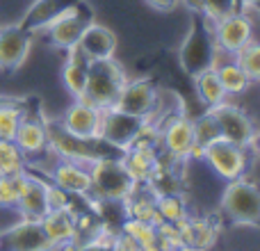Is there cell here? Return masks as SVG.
<instances>
[{
  "label": "cell",
  "mask_w": 260,
  "mask_h": 251,
  "mask_svg": "<svg viewBox=\"0 0 260 251\" xmlns=\"http://www.w3.org/2000/svg\"><path fill=\"white\" fill-rule=\"evenodd\" d=\"M91 174V199L96 201L123 203L137 187V180L130 176L121 158L101 155L89 162Z\"/></svg>",
  "instance_id": "1"
},
{
  "label": "cell",
  "mask_w": 260,
  "mask_h": 251,
  "mask_svg": "<svg viewBox=\"0 0 260 251\" xmlns=\"http://www.w3.org/2000/svg\"><path fill=\"white\" fill-rule=\"evenodd\" d=\"M126 82V69L114 57L96 59L87 64V89L82 99L99 110H110L114 108Z\"/></svg>",
  "instance_id": "2"
},
{
  "label": "cell",
  "mask_w": 260,
  "mask_h": 251,
  "mask_svg": "<svg viewBox=\"0 0 260 251\" xmlns=\"http://www.w3.org/2000/svg\"><path fill=\"white\" fill-rule=\"evenodd\" d=\"M199 21L192 25L187 37L183 39L180 46V67L187 76H197V73L212 69L219 62V50H217L215 37H212V23H208L203 16H197Z\"/></svg>",
  "instance_id": "3"
},
{
  "label": "cell",
  "mask_w": 260,
  "mask_h": 251,
  "mask_svg": "<svg viewBox=\"0 0 260 251\" xmlns=\"http://www.w3.org/2000/svg\"><path fill=\"white\" fill-rule=\"evenodd\" d=\"M221 212L235 226H260V187L244 176L229 180L221 194Z\"/></svg>",
  "instance_id": "4"
},
{
  "label": "cell",
  "mask_w": 260,
  "mask_h": 251,
  "mask_svg": "<svg viewBox=\"0 0 260 251\" xmlns=\"http://www.w3.org/2000/svg\"><path fill=\"white\" fill-rule=\"evenodd\" d=\"M155 133L157 130L153 128L146 119L121 112V110H117V108H110V110H103V117H101L99 139L103 144H108L110 148L126 151L139 137H144V135H155Z\"/></svg>",
  "instance_id": "5"
},
{
  "label": "cell",
  "mask_w": 260,
  "mask_h": 251,
  "mask_svg": "<svg viewBox=\"0 0 260 251\" xmlns=\"http://www.w3.org/2000/svg\"><path fill=\"white\" fill-rule=\"evenodd\" d=\"M212 37L219 53L226 55H238L247 44L253 41V21L247 12L238 9V12L229 14V16L219 18L212 23Z\"/></svg>",
  "instance_id": "6"
},
{
  "label": "cell",
  "mask_w": 260,
  "mask_h": 251,
  "mask_svg": "<svg viewBox=\"0 0 260 251\" xmlns=\"http://www.w3.org/2000/svg\"><path fill=\"white\" fill-rule=\"evenodd\" d=\"M91 21H94L91 7L85 3V0H78L76 5H71V7L46 30V35H48L50 44H53L55 48L67 53L69 48H73V46L78 44L80 35L85 32V27L89 25Z\"/></svg>",
  "instance_id": "7"
},
{
  "label": "cell",
  "mask_w": 260,
  "mask_h": 251,
  "mask_svg": "<svg viewBox=\"0 0 260 251\" xmlns=\"http://www.w3.org/2000/svg\"><path fill=\"white\" fill-rule=\"evenodd\" d=\"M157 142L162 153L176 160H189L194 148V119H189L185 112L165 119L157 128Z\"/></svg>",
  "instance_id": "8"
},
{
  "label": "cell",
  "mask_w": 260,
  "mask_h": 251,
  "mask_svg": "<svg viewBox=\"0 0 260 251\" xmlns=\"http://www.w3.org/2000/svg\"><path fill=\"white\" fill-rule=\"evenodd\" d=\"M203 162L219 176L221 180H235L242 178L247 174L249 167V158H247V148L238 146V144H231L226 139L210 144V146L203 151Z\"/></svg>",
  "instance_id": "9"
},
{
  "label": "cell",
  "mask_w": 260,
  "mask_h": 251,
  "mask_svg": "<svg viewBox=\"0 0 260 251\" xmlns=\"http://www.w3.org/2000/svg\"><path fill=\"white\" fill-rule=\"evenodd\" d=\"M0 251H53L41 219L18 217L12 226L0 231Z\"/></svg>",
  "instance_id": "10"
},
{
  "label": "cell",
  "mask_w": 260,
  "mask_h": 251,
  "mask_svg": "<svg viewBox=\"0 0 260 251\" xmlns=\"http://www.w3.org/2000/svg\"><path fill=\"white\" fill-rule=\"evenodd\" d=\"M210 112L215 114V119H217L221 139H226V142H231V144H238V146H242V148L253 146L256 135H258L256 125H253L251 117H249L242 108H238V105L226 101V103L212 108Z\"/></svg>",
  "instance_id": "11"
},
{
  "label": "cell",
  "mask_w": 260,
  "mask_h": 251,
  "mask_svg": "<svg viewBox=\"0 0 260 251\" xmlns=\"http://www.w3.org/2000/svg\"><path fill=\"white\" fill-rule=\"evenodd\" d=\"M35 35L18 23L0 25V71L14 73L27 62Z\"/></svg>",
  "instance_id": "12"
},
{
  "label": "cell",
  "mask_w": 260,
  "mask_h": 251,
  "mask_svg": "<svg viewBox=\"0 0 260 251\" xmlns=\"http://www.w3.org/2000/svg\"><path fill=\"white\" fill-rule=\"evenodd\" d=\"M155 137H157V133L144 135V137H139L130 148H126L121 155L126 169L130 171V176H133L137 183H151L153 176L160 169L162 153H157V148H155Z\"/></svg>",
  "instance_id": "13"
},
{
  "label": "cell",
  "mask_w": 260,
  "mask_h": 251,
  "mask_svg": "<svg viewBox=\"0 0 260 251\" xmlns=\"http://www.w3.org/2000/svg\"><path fill=\"white\" fill-rule=\"evenodd\" d=\"M48 180L69 192L71 197L89 199L91 197V174H89V162L80 160H69V158H59L48 171Z\"/></svg>",
  "instance_id": "14"
},
{
  "label": "cell",
  "mask_w": 260,
  "mask_h": 251,
  "mask_svg": "<svg viewBox=\"0 0 260 251\" xmlns=\"http://www.w3.org/2000/svg\"><path fill=\"white\" fill-rule=\"evenodd\" d=\"M101 117H103V110L94 108L85 99H76L67 108L64 117L59 119V125L71 137L82 139V142H94L101 133Z\"/></svg>",
  "instance_id": "15"
},
{
  "label": "cell",
  "mask_w": 260,
  "mask_h": 251,
  "mask_svg": "<svg viewBox=\"0 0 260 251\" xmlns=\"http://www.w3.org/2000/svg\"><path fill=\"white\" fill-rule=\"evenodd\" d=\"M157 94H160L157 87L153 85L151 80H146V78L128 80L126 85H123V89H121V94H119L114 108L121 110V112L135 114V117L148 119L153 114V110H155Z\"/></svg>",
  "instance_id": "16"
},
{
  "label": "cell",
  "mask_w": 260,
  "mask_h": 251,
  "mask_svg": "<svg viewBox=\"0 0 260 251\" xmlns=\"http://www.w3.org/2000/svg\"><path fill=\"white\" fill-rule=\"evenodd\" d=\"M46 183L48 178L39 176L37 171L27 169L23 174V183L18 190V201H16V212L23 219H41L48 212V199H46Z\"/></svg>",
  "instance_id": "17"
},
{
  "label": "cell",
  "mask_w": 260,
  "mask_h": 251,
  "mask_svg": "<svg viewBox=\"0 0 260 251\" xmlns=\"http://www.w3.org/2000/svg\"><path fill=\"white\" fill-rule=\"evenodd\" d=\"M14 142L21 148V153L27 158V169L30 165H35L37 160L46 155V151L50 148L48 142V125H46L44 119L39 117H30L25 114V119L18 125L16 135H14Z\"/></svg>",
  "instance_id": "18"
},
{
  "label": "cell",
  "mask_w": 260,
  "mask_h": 251,
  "mask_svg": "<svg viewBox=\"0 0 260 251\" xmlns=\"http://www.w3.org/2000/svg\"><path fill=\"white\" fill-rule=\"evenodd\" d=\"M78 50L85 55L87 62H96V59H110L117 53V35L110 30L108 25L91 21L85 27V32L78 39Z\"/></svg>",
  "instance_id": "19"
},
{
  "label": "cell",
  "mask_w": 260,
  "mask_h": 251,
  "mask_svg": "<svg viewBox=\"0 0 260 251\" xmlns=\"http://www.w3.org/2000/svg\"><path fill=\"white\" fill-rule=\"evenodd\" d=\"M78 0H35L27 7V12L23 14V18L18 21V25L25 27L32 35L46 32L71 5H76Z\"/></svg>",
  "instance_id": "20"
},
{
  "label": "cell",
  "mask_w": 260,
  "mask_h": 251,
  "mask_svg": "<svg viewBox=\"0 0 260 251\" xmlns=\"http://www.w3.org/2000/svg\"><path fill=\"white\" fill-rule=\"evenodd\" d=\"M41 226H44L53 249L73 247L78 242L76 215L71 210H48L41 217Z\"/></svg>",
  "instance_id": "21"
},
{
  "label": "cell",
  "mask_w": 260,
  "mask_h": 251,
  "mask_svg": "<svg viewBox=\"0 0 260 251\" xmlns=\"http://www.w3.org/2000/svg\"><path fill=\"white\" fill-rule=\"evenodd\" d=\"M180 238L185 247H194L201 251H210L217 242V226L208 217L187 215L183 222H178Z\"/></svg>",
  "instance_id": "22"
},
{
  "label": "cell",
  "mask_w": 260,
  "mask_h": 251,
  "mask_svg": "<svg viewBox=\"0 0 260 251\" xmlns=\"http://www.w3.org/2000/svg\"><path fill=\"white\" fill-rule=\"evenodd\" d=\"M87 59L78 50V46L67 50V59L62 67V85L73 99H82L87 89Z\"/></svg>",
  "instance_id": "23"
},
{
  "label": "cell",
  "mask_w": 260,
  "mask_h": 251,
  "mask_svg": "<svg viewBox=\"0 0 260 251\" xmlns=\"http://www.w3.org/2000/svg\"><path fill=\"white\" fill-rule=\"evenodd\" d=\"M194 89H197V96L201 99V103L206 105L208 110H212V108H217V105L229 101V94H226V89L221 87L215 67L206 69V71L194 76Z\"/></svg>",
  "instance_id": "24"
},
{
  "label": "cell",
  "mask_w": 260,
  "mask_h": 251,
  "mask_svg": "<svg viewBox=\"0 0 260 251\" xmlns=\"http://www.w3.org/2000/svg\"><path fill=\"white\" fill-rule=\"evenodd\" d=\"M221 133L219 125H217V119L210 110L201 114L199 119H194V148H192V160H203V151H206L210 144L219 142Z\"/></svg>",
  "instance_id": "25"
},
{
  "label": "cell",
  "mask_w": 260,
  "mask_h": 251,
  "mask_svg": "<svg viewBox=\"0 0 260 251\" xmlns=\"http://www.w3.org/2000/svg\"><path fill=\"white\" fill-rule=\"evenodd\" d=\"M215 71H217V78H219L221 87L226 89V94H229V96L244 94V91L249 89V85H251L249 76L242 71V67H240L235 59H233V62H217L215 64Z\"/></svg>",
  "instance_id": "26"
},
{
  "label": "cell",
  "mask_w": 260,
  "mask_h": 251,
  "mask_svg": "<svg viewBox=\"0 0 260 251\" xmlns=\"http://www.w3.org/2000/svg\"><path fill=\"white\" fill-rule=\"evenodd\" d=\"M155 208H157V215L162 217V222H171V224H178V222H183L185 217L189 215L187 201L183 199V194L180 192H162V194H157Z\"/></svg>",
  "instance_id": "27"
},
{
  "label": "cell",
  "mask_w": 260,
  "mask_h": 251,
  "mask_svg": "<svg viewBox=\"0 0 260 251\" xmlns=\"http://www.w3.org/2000/svg\"><path fill=\"white\" fill-rule=\"evenodd\" d=\"M27 171V158L14 139H0V176H18Z\"/></svg>",
  "instance_id": "28"
},
{
  "label": "cell",
  "mask_w": 260,
  "mask_h": 251,
  "mask_svg": "<svg viewBox=\"0 0 260 251\" xmlns=\"http://www.w3.org/2000/svg\"><path fill=\"white\" fill-rule=\"evenodd\" d=\"M121 231H126L130 238L137 240V244L142 251H160V247H157V238H155V224H151V222L130 219V217H126L121 224Z\"/></svg>",
  "instance_id": "29"
},
{
  "label": "cell",
  "mask_w": 260,
  "mask_h": 251,
  "mask_svg": "<svg viewBox=\"0 0 260 251\" xmlns=\"http://www.w3.org/2000/svg\"><path fill=\"white\" fill-rule=\"evenodd\" d=\"M25 114V108L16 101H0V139H14Z\"/></svg>",
  "instance_id": "30"
},
{
  "label": "cell",
  "mask_w": 260,
  "mask_h": 251,
  "mask_svg": "<svg viewBox=\"0 0 260 251\" xmlns=\"http://www.w3.org/2000/svg\"><path fill=\"white\" fill-rule=\"evenodd\" d=\"M235 62L242 67V71L249 76L251 82H260V41L253 39L251 44H247L238 55Z\"/></svg>",
  "instance_id": "31"
},
{
  "label": "cell",
  "mask_w": 260,
  "mask_h": 251,
  "mask_svg": "<svg viewBox=\"0 0 260 251\" xmlns=\"http://www.w3.org/2000/svg\"><path fill=\"white\" fill-rule=\"evenodd\" d=\"M155 238H157L160 251H176L178 247H183L178 224H171V222H160L155 226Z\"/></svg>",
  "instance_id": "32"
},
{
  "label": "cell",
  "mask_w": 260,
  "mask_h": 251,
  "mask_svg": "<svg viewBox=\"0 0 260 251\" xmlns=\"http://www.w3.org/2000/svg\"><path fill=\"white\" fill-rule=\"evenodd\" d=\"M25 174V171H23ZM23 174L0 176V208H14L18 201V190L23 183Z\"/></svg>",
  "instance_id": "33"
},
{
  "label": "cell",
  "mask_w": 260,
  "mask_h": 251,
  "mask_svg": "<svg viewBox=\"0 0 260 251\" xmlns=\"http://www.w3.org/2000/svg\"><path fill=\"white\" fill-rule=\"evenodd\" d=\"M238 0H203V14L208 23H215L219 18L229 16V14L238 12Z\"/></svg>",
  "instance_id": "34"
},
{
  "label": "cell",
  "mask_w": 260,
  "mask_h": 251,
  "mask_svg": "<svg viewBox=\"0 0 260 251\" xmlns=\"http://www.w3.org/2000/svg\"><path fill=\"white\" fill-rule=\"evenodd\" d=\"M46 199H48V210H69L73 203V197L57 187L55 183H46Z\"/></svg>",
  "instance_id": "35"
},
{
  "label": "cell",
  "mask_w": 260,
  "mask_h": 251,
  "mask_svg": "<svg viewBox=\"0 0 260 251\" xmlns=\"http://www.w3.org/2000/svg\"><path fill=\"white\" fill-rule=\"evenodd\" d=\"M110 242H112V233L103 229L96 238H89L85 242H76L71 251H110Z\"/></svg>",
  "instance_id": "36"
},
{
  "label": "cell",
  "mask_w": 260,
  "mask_h": 251,
  "mask_svg": "<svg viewBox=\"0 0 260 251\" xmlns=\"http://www.w3.org/2000/svg\"><path fill=\"white\" fill-rule=\"evenodd\" d=\"M110 251H142L137 240L130 238L126 231L119 229V233H112V242H110Z\"/></svg>",
  "instance_id": "37"
},
{
  "label": "cell",
  "mask_w": 260,
  "mask_h": 251,
  "mask_svg": "<svg viewBox=\"0 0 260 251\" xmlns=\"http://www.w3.org/2000/svg\"><path fill=\"white\" fill-rule=\"evenodd\" d=\"M146 5L157 9V12H169V9H174L178 5V0H146Z\"/></svg>",
  "instance_id": "38"
},
{
  "label": "cell",
  "mask_w": 260,
  "mask_h": 251,
  "mask_svg": "<svg viewBox=\"0 0 260 251\" xmlns=\"http://www.w3.org/2000/svg\"><path fill=\"white\" fill-rule=\"evenodd\" d=\"M178 3H183L194 16H201L203 14V0H178Z\"/></svg>",
  "instance_id": "39"
},
{
  "label": "cell",
  "mask_w": 260,
  "mask_h": 251,
  "mask_svg": "<svg viewBox=\"0 0 260 251\" xmlns=\"http://www.w3.org/2000/svg\"><path fill=\"white\" fill-rule=\"evenodd\" d=\"M251 12H256V14H258V16H260V0H256V3H253V5H251Z\"/></svg>",
  "instance_id": "40"
},
{
  "label": "cell",
  "mask_w": 260,
  "mask_h": 251,
  "mask_svg": "<svg viewBox=\"0 0 260 251\" xmlns=\"http://www.w3.org/2000/svg\"><path fill=\"white\" fill-rule=\"evenodd\" d=\"M253 146H256V151H258V155H260V133L256 135V142H253Z\"/></svg>",
  "instance_id": "41"
},
{
  "label": "cell",
  "mask_w": 260,
  "mask_h": 251,
  "mask_svg": "<svg viewBox=\"0 0 260 251\" xmlns=\"http://www.w3.org/2000/svg\"><path fill=\"white\" fill-rule=\"evenodd\" d=\"M176 251H201V249H194V247H185V244H183V247H178Z\"/></svg>",
  "instance_id": "42"
}]
</instances>
